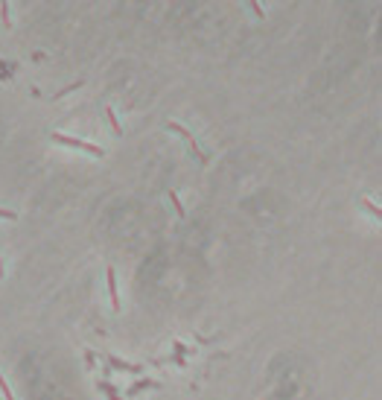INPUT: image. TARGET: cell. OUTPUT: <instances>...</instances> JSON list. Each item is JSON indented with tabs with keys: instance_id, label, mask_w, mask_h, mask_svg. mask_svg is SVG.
Segmentation results:
<instances>
[{
	"instance_id": "obj_1",
	"label": "cell",
	"mask_w": 382,
	"mask_h": 400,
	"mask_svg": "<svg viewBox=\"0 0 382 400\" xmlns=\"http://www.w3.org/2000/svg\"><path fill=\"white\" fill-rule=\"evenodd\" d=\"M108 368H114V371H126V374H143V365H131V362L120 360V357H108Z\"/></svg>"
},
{
	"instance_id": "obj_2",
	"label": "cell",
	"mask_w": 382,
	"mask_h": 400,
	"mask_svg": "<svg viewBox=\"0 0 382 400\" xmlns=\"http://www.w3.org/2000/svg\"><path fill=\"white\" fill-rule=\"evenodd\" d=\"M146 389H161V383H158V380H137V383H131V386L126 389V395H128V398H137V395L146 392Z\"/></svg>"
},
{
	"instance_id": "obj_3",
	"label": "cell",
	"mask_w": 382,
	"mask_h": 400,
	"mask_svg": "<svg viewBox=\"0 0 382 400\" xmlns=\"http://www.w3.org/2000/svg\"><path fill=\"white\" fill-rule=\"evenodd\" d=\"M105 281H108V298H111V307L120 310V295H117V278H114V269L105 272Z\"/></svg>"
},
{
	"instance_id": "obj_4",
	"label": "cell",
	"mask_w": 382,
	"mask_h": 400,
	"mask_svg": "<svg viewBox=\"0 0 382 400\" xmlns=\"http://www.w3.org/2000/svg\"><path fill=\"white\" fill-rule=\"evenodd\" d=\"M55 143H61V146H70V149H85V140H79V137H67V134H58V132H53L50 134Z\"/></svg>"
},
{
	"instance_id": "obj_5",
	"label": "cell",
	"mask_w": 382,
	"mask_h": 400,
	"mask_svg": "<svg viewBox=\"0 0 382 400\" xmlns=\"http://www.w3.org/2000/svg\"><path fill=\"white\" fill-rule=\"evenodd\" d=\"M96 389H99L102 395H108V400H123L120 395H117V386H114L111 380H99V383H96Z\"/></svg>"
},
{
	"instance_id": "obj_6",
	"label": "cell",
	"mask_w": 382,
	"mask_h": 400,
	"mask_svg": "<svg viewBox=\"0 0 382 400\" xmlns=\"http://www.w3.org/2000/svg\"><path fill=\"white\" fill-rule=\"evenodd\" d=\"M105 120H108V126H111V132H114V134H123V129H120V120H117L114 108H105Z\"/></svg>"
},
{
	"instance_id": "obj_7",
	"label": "cell",
	"mask_w": 382,
	"mask_h": 400,
	"mask_svg": "<svg viewBox=\"0 0 382 400\" xmlns=\"http://www.w3.org/2000/svg\"><path fill=\"white\" fill-rule=\"evenodd\" d=\"M166 129H169V132H175V134H181V137H184V140H187V143H190V140H193V134H190V132H187V129H184V126H178V123H172V120H169V123H166Z\"/></svg>"
},
{
	"instance_id": "obj_8",
	"label": "cell",
	"mask_w": 382,
	"mask_h": 400,
	"mask_svg": "<svg viewBox=\"0 0 382 400\" xmlns=\"http://www.w3.org/2000/svg\"><path fill=\"white\" fill-rule=\"evenodd\" d=\"M82 152H88V155H93V158H102V155H105L96 143H88V140H85V149H82Z\"/></svg>"
},
{
	"instance_id": "obj_9",
	"label": "cell",
	"mask_w": 382,
	"mask_h": 400,
	"mask_svg": "<svg viewBox=\"0 0 382 400\" xmlns=\"http://www.w3.org/2000/svg\"><path fill=\"white\" fill-rule=\"evenodd\" d=\"M359 205H362V208H365V210H371V213H374V216H382V210H380V208H377V205H374V202H371V199H362V202H359Z\"/></svg>"
},
{
	"instance_id": "obj_10",
	"label": "cell",
	"mask_w": 382,
	"mask_h": 400,
	"mask_svg": "<svg viewBox=\"0 0 382 400\" xmlns=\"http://www.w3.org/2000/svg\"><path fill=\"white\" fill-rule=\"evenodd\" d=\"M0 398H3V400H15V395H12V389L6 386V380H3V377H0Z\"/></svg>"
},
{
	"instance_id": "obj_11",
	"label": "cell",
	"mask_w": 382,
	"mask_h": 400,
	"mask_svg": "<svg viewBox=\"0 0 382 400\" xmlns=\"http://www.w3.org/2000/svg\"><path fill=\"white\" fill-rule=\"evenodd\" d=\"M169 202L175 205V210H178V216L184 219V208H181V202H178V193H175V190H169Z\"/></svg>"
},
{
	"instance_id": "obj_12",
	"label": "cell",
	"mask_w": 382,
	"mask_h": 400,
	"mask_svg": "<svg viewBox=\"0 0 382 400\" xmlns=\"http://www.w3.org/2000/svg\"><path fill=\"white\" fill-rule=\"evenodd\" d=\"M82 85H85V82H73V85H67L64 91H58V94H55V99H61L64 94H70V91H76V88H82Z\"/></svg>"
},
{
	"instance_id": "obj_13",
	"label": "cell",
	"mask_w": 382,
	"mask_h": 400,
	"mask_svg": "<svg viewBox=\"0 0 382 400\" xmlns=\"http://www.w3.org/2000/svg\"><path fill=\"white\" fill-rule=\"evenodd\" d=\"M175 354H178V357H187V354H190V348H187L184 342H175Z\"/></svg>"
},
{
	"instance_id": "obj_14",
	"label": "cell",
	"mask_w": 382,
	"mask_h": 400,
	"mask_svg": "<svg viewBox=\"0 0 382 400\" xmlns=\"http://www.w3.org/2000/svg\"><path fill=\"white\" fill-rule=\"evenodd\" d=\"M248 6H251V12H254V15H257V18H263V6H260V3H257V0H251V3H248Z\"/></svg>"
},
{
	"instance_id": "obj_15",
	"label": "cell",
	"mask_w": 382,
	"mask_h": 400,
	"mask_svg": "<svg viewBox=\"0 0 382 400\" xmlns=\"http://www.w3.org/2000/svg\"><path fill=\"white\" fill-rule=\"evenodd\" d=\"M0 12H3V23L9 26V3H0Z\"/></svg>"
},
{
	"instance_id": "obj_16",
	"label": "cell",
	"mask_w": 382,
	"mask_h": 400,
	"mask_svg": "<svg viewBox=\"0 0 382 400\" xmlns=\"http://www.w3.org/2000/svg\"><path fill=\"white\" fill-rule=\"evenodd\" d=\"M166 362H175V365H187V362H184V357H178V354H172V357H169Z\"/></svg>"
},
{
	"instance_id": "obj_17",
	"label": "cell",
	"mask_w": 382,
	"mask_h": 400,
	"mask_svg": "<svg viewBox=\"0 0 382 400\" xmlns=\"http://www.w3.org/2000/svg\"><path fill=\"white\" fill-rule=\"evenodd\" d=\"M0 219H15V210H6V208H0Z\"/></svg>"
}]
</instances>
